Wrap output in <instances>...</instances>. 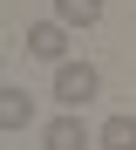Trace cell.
<instances>
[{
	"label": "cell",
	"instance_id": "cell-1",
	"mask_svg": "<svg viewBox=\"0 0 136 150\" xmlns=\"http://www.w3.org/2000/svg\"><path fill=\"white\" fill-rule=\"evenodd\" d=\"M95 96H102V68H95V62H68V68H54V103H61V109L82 116Z\"/></svg>",
	"mask_w": 136,
	"mask_h": 150
},
{
	"label": "cell",
	"instance_id": "cell-2",
	"mask_svg": "<svg viewBox=\"0 0 136 150\" xmlns=\"http://www.w3.org/2000/svg\"><path fill=\"white\" fill-rule=\"evenodd\" d=\"M27 55H34V62H48V68H68V28H61V21H27Z\"/></svg>",
	"mask_w": 136,
	"mask_h": 150
},
{
	"label": "cell",
	"instance_id": "cell-3",
	"mask_svg": "<svg viewBox=\"0 0 136 150\" xmlns=\"http://www.w3.org/2000/svg\"><path fill=\"white\" fill-rule=\"evenodd\" d=\"M41 150H95V130L82 123L75 109H61V116H48V130H41Z\"/></svg>",
	"mask_w": 136,
	"mask_h": 150
},
{
	"label": "cell",
	"instance_id": "cell-4",
	"mask_svg": "<svg viewBox=\"0 0 136 150\" xmlns=\"http://www.w3.org/2000/svg\"><path fill=\"white\" fill-rule=\"evenodd\" d=\"M95 150H136V116H129V109L102 116V123H95Z\"/></svg>",
	"mask_w": 136,
	"mask_h": 150
},
{
	"label": "cell",
	"instance_id": "cell-5",
	"mask_svg": "<svg viewBox=\"0 0 136 150\" xmlns=\"http://www.w3.org/2000/svg\"><path fill=\"white\" fill-rule=\"evenodd\" d=\"M34 123V96L27 89H0V130H27Z\"/></svg>",
	"mask_w": 136,
	"mask_h": 150
},
{
	"label": "cell",
	"instance_id": "cell-6",
	"mask_svg": "<svg viewBox=\"0 0 136 150\" xmlns=\"http://www.w3.org/2000/svg\"><path fill=\"white\" fill-rule=\"evenodd\" d=\"M54 21L75 34V28H95L102 21V0H54Z\"/></svg>",
	"mask_w": 136,
	"mask_h": 150
}]
</instances>
